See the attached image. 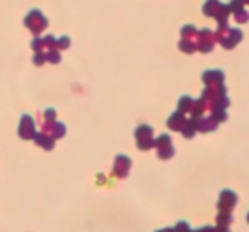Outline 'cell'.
<instances>
[{
    "label": "cell",
    "mask_w": 249,
    "mask_h": 232,
    "mask_svg": "<svg viewBox=\"0 0 249 232\" xmlns=\"http://www.w3.org/2000/svg\"><path fill=\"white\" fill-rule=\"evenodd\" d=\"M135 138H137V144H139V149L142 150H149L155 147V140H153V129L149 125H140L135 131Z\"/></svg>",
    "instance_id": "6da1fadb"
},
{
    "label": "cell",
    "mask_w": 249,
    "mask_h": 232,
    "mask_svg": "<svg viewBox=\"0 0 249 232\" xmlns=\"http://www.w3.org/2000/svg\"><path fill=\"white\" fill-rule=\"evenodd\" d=\"M155 147H157V152H159V158L162 160H167V158H171L175 154V149L173 145H171V136H167V134H162L155 140Z\"/></svg>",
    "instance_id": "7a4b0ae2"
},
{
    "label": "cell",
    "mask_w": 249,
    "mask_h": 232,
    "mask_svg": "<svg viewBox=\"0 0 249 232\" xmlns=\"http://www.w3.org/2000/svg\"><path fill=\"white\" fill-rule=\"evenodd\" d=\"M236 201H238V196H236L233 191H222L220 192V198H218V203H216V207H218V212H231L233 209H235Z\"/></svg>",
    "instance_id": "3957f363"
},
{
    "label": "cell",
    "mask_w": 249,
    "mask_h": 232,
    "mask_svg": "<svg viewBox=\"0 0 249 232\" xmlns=\"http://www.w3.org/2000/svg\"><path fill=\"white\" fill-rule=\"evenodd\" d=\"M129 169H131V160L127 156H117V160H115V165H113V174L117 178H125L127 176V172H129Z\"/></svg>",
    "instance_id": "277c9868"
},
{
    "label": "cell",
    "mask_w": 249,
    "mask_h": 232,
    "mask_svg": "<svg viewBox=\"0 0 249 232\" xmlns=\"http://www.w3.org/2000/svg\"><path fill=\"white\" fill-rule=\"evenodd\" d=\"M193 118V116H191ZM195 123H196V131H200V133H211L218 127V122L214 120L213 116H198V118H195Z\"/></svg>",
    "instance_id": "5b68a950"
},
{
    "label": "cell",
    "mask_w": 249,
    "mask_h": 232,
    "mask_svg": "<svg viewBox=\"0 0 249 232\" xmlns=\"http://www.w3.org/2000/svg\"><path fill=\"white\" fill-rule=\"evenodd\" d=\"M20 136L29 140V138L35 136V125H33V120L29 116H24L20 122Z\"/></svg>",
    "instance_id": "8992f818"
},
{
    "label": "cell",
    "mask_w": 249,
    "mask_h": 232,
    "mask_svg": "<svg viewBox=\"0 0 249 232\" xmlns=\"http://www.w3.org/2000/svg\"><path fill=\"white\" fill-rule=\"evenodd\" d=\"M186 116H184V113H180V111H177L175 115L169 116V120H167V127L171 131H182V127H184V123H186Z\"/></svg>",
    "instance_id": "52a82bcc"
},
{
    "label": "cell",
    "mask_w": 249,
    "mask_h": 232,
    "mask_svg": "<svg viewBox=\"0 0 249 232\" xmlns=\"http://www.w3.org/2000/svg\"><path fill=\"white\" fill-rule=\"evenodd\" d=\"M204 82L208 83V85H220L224 82V75H222L220 71H208L204 75Z\"/></svg>",
    "instance_id": "ba28073f"
},
{
    "label": "cell",
    "mask_w": 249,
    "mask_h": 232,
    "mask_svg": "<svg viewBox=\"0 0 249 232\" xmlns=\"http://www.w3.org/2000/svg\"><path fill=\"white\" fill-rule=\"evenodd\" d=\"M35 140L44 147V149H51L53 144H55V138L53 136H46V133H40V134H35Z\"/></svg>",
    "instance_id": "9c48e42d"
},
{
    "label": "cell",
    "mask_w": 249,
    "mask_h": 232,
    "mask_svg": "<svg viewBox=\"0 0 249 232\" xmlns=\"http://www.w3.org/2000/svg\"><path fill=\"white\" fill-rule=\"evenodd\" d=\"M231 221H233L231 212H218V216H216V227H226V229H229Z\"/></svg>",
    "instance_id": "30bf717a"
},
{
    "label": "cell",
    "mask_w": 249,
    "mask_h": 232,
    "mask_svg": "<svg viewBox=\"0 0 249 232\" xmlns=\"http://www.w3.org/2000/svg\"><path fill=\"white\" fill-rule=\"evenodd\" d=\"M49 127H51V136L53 138H62L66 134V127H64L62 123H49Z\"/></svg>",
    "instance_id": "8fae6325"
},
{
    "label": "cell",
    "mask_w": 249,
    "mask_h": 232,
    "mask_svg": "<svg viewBox=\"0 0 249 232\" xmlns=\"http://www.w3.org/2000/svg\"><path fill=\"white\" fill-rule=\"evenodd\" d=\"M191 103H193V100L189 98V96H182L180 98V103H178V111L180 113H189V109H191Z\"/></svg>",
    "instance_id": "7c38bea8"
},
{
    "label": "cell",
    "mask_w": 249,
    "mask_h": 232,
    "mask_svg": "<svg viewBox=\"0 0 249 232\" xmlns=\"http://www.w3.org/2000/svg\"><path fill=\"white\" fill-rule=\"evenodd\" d=\"M175 232H193V231L189 229V225H187L186 221H180L178 225L175 227Z\"/></svg>",
    "instance_id": "4fadbf2b"
},
{
    "label": "cell",
    "mask_w": 249,
    "mask_h": 232,
    "mask_svg": "<svg viewBox=\"0 0 249 232\" xmlns=\"http://www.w3.org/2000/svg\"><path fill=\"white\" fill-rule=\"evenodd\" d=\"M193 232H218V231H216V227H204V229H198V231H193Z\"/></svg>",
    "instance_id": "5bb4252c"
},
{
    "label": "cell",
    "mask_w": 249,
    "mask_h": 232,
    "mask_svg": "<svg viewBox=\"0 0 249 232\" xmlns=\"http://www.w3.org/2000/svg\"><path fill=\"white\" fill-rule=\"evenodd\" d=\"M159 232H175V229H162V231Z\"/></svg>",
    "instance_id": "9a60e30c"
},
{
    "label": "cell",
    "mask_w": 249,
    "mask_h": 232,
    "mask_svg": "<svg viewBox=\"0 0 249 232\" xmlns=\"http://www.w3.org/2000/svg\"><path fill=\"white\" fill-rule=\"evenodd\" d=\"M248 223H249V214H248Z\"/></svg>",
    "instance_id": "2e32d148"
}]
</instances>
